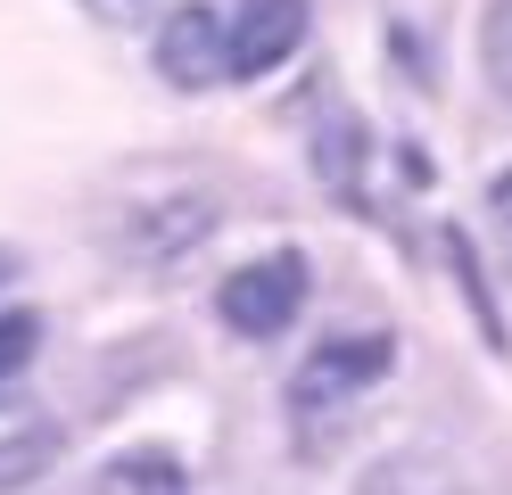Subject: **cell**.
Here are the masks:
<instances>
[{"label":"cell","instance_id":"1","mask_svg":"<svg viewBox=\"0 0 512 495\" xmlns=\"http://www.w3.org/2000/svg\"><path fill=\"white\" fill-rule=\"evenodd\" d=\"M215 215H223V190L215 182H199V174H149V182L124 190L108 240L133 264H174V256H190L215 231Z\"/></svg>","mask_w":512,"mask_h":495},{"label":"cell","instance_id":"2","mask_svg":"<svg viewBox=\"0 0 512 495\" xmlns=\"http://www.w3.org/2000/svg\"><path fill=\"white\" fill-rule=\"evenodd\" d=\"M389 372H397V339L389 330H339V339H323L290 372L281 405H290V421H331V413L356 405V396H372Z\"/></svg>","mask_w":512,"mask_h":495},{"label":"cell","instance_id":"3","mask_svg":"<svg viewBox=\"0 0 512 495\" xmlns=\"http://www.w3.org/2000/svg\"><path fill=\"white\" fill-rule=\"evenodd\" d=\"M306 297H314L306 256L298 248H265V256H248V264L223 273L215 314H223V330H240V339H281V330L306 314Z\"/></svg>","mask_w":512,"mask_h":495},{"label":"cell","instance_id":"4","mask_svg":"<svg viewBox=\"0 0 512 495\" xmlns=\"http://www.w3.org/2000/svg\"><path fill=\"white\" fill-rule=\"evenodd\" d=\"M149 66L166 91H215L232 83V9H207V0H182L149 25Z\"/></svg>","mask_w":512,"mask_h":495},{"label":"cell","instance_id":"5","mask_svg":"<svg viewBox=\"0 0 512 495\" xmlns=\"http://www.w3.org/2000/svg\"><path fill=\"white\" fill-rule=\"evenodd\" d=\"M306 25H314L306 0H240L232 9V75L240 83L281 75V66L306 50Z\"/></svg>","mask_w":512,"mask_h":495},{"label":"cell","instance_id":"6","mask_svg":"<svg viewBox=\"0 0 512 495\" xmlns=\"http://www.w3.org/2000/svg\"><path fill=\"white\" fill-rule=\"evenodd\" d=\"M58 454H67V438L42 405H0V495L42 487L58 471Z\"/></svg>","mask_w":512,"mask_h":495},{"label":"cell","instance_id":"7","mask_svg":"<svg viewBox=\"0 0 512 495\" xmlns=\"http://www.w3.org/2000/svg\"><path fill=\"white\" fill-rule=\"evenodd\" d=\"M314 182H323L339 207L364 215V124L347 108H323V124H314Z\"/></svg>","mask_w":512,"mask_h":495},{"label":"cell","instance_id":"8","mask_svg":"<svg viewBox=\"0 0 512 495\" xmlns=\"http://www.w3.org/2000/svg\"><path fill=\"white\" fill-rule=\"evenodd\" d=\"M91 495H190V471L174 446H124L91 471Z\"/></svg>","mask_w":512,"mask_h":495},{"label":"cell","instance_id":"9","mask_svg":"<svg viewBox=\"0 0 512 495\" xmlns=\"http://www.w3.org/2000/svg\"><path fill=\"white\" fill-rule=\"evenodd\" d=\"M446 264H455V289H463V306H471V322H479V339H488L496 355H512V330H504V314H496L488 264H479V248H471V231H463V223L446 231Z\"/></svg>","mask_w":512,"mask_h":495},{"label":"cell","instance_id":"10","mask_svg":"<svg viewBox=\"0 0 512 495\" xmlns=\"http://www.w3.org/2000/svg\"><path fill=\"white\" fill-rule=\"evenodd\" d=\"M356 495H463V479H455V462L405 446V454H389V462H372Z\"/></svg>","mask_w":512,"mask_h":495},{"label":"cell","instance_id":"11","mask_svg":"<svg viewBox=\"0 0 512 495\" xmlns=\"http://www.w3.org/2000/svg\"><path fill=\"white\" fill-rule=\"evenodd\" d=\"M479 75L512 108V0H488V17H479Z\"/></svg>","mask_w":512,"mask_h":495},{"label":"cell","instance_id":"12","mask_svg":"<svg viewBox=\"0 0 512 495\" xmlns=\"http://www.w3.org/2000/svg\"><path fill=\"white\" fill-rule=\"evenodd\" d=\"M42 355V314L34 306H0V388Z\"/></svg>","mask_w":512,"mask_h":495},{"label":"cell","instance_id":"13","mask_svg":"<svg viewBox=\"0 0 512 495\" xmlns=\"http://www.w3.org/2000/svg\"><path fill=\"white\" fill-rule=\"evenodd\" d=\"M83 9L100 17V25H141V17L157 9V0H83Z\"/></svg>","mask_w":512,"mask_h":495},{"label":"cell","instance_id":"14","mask_svg":"<svg viewBox=\"0 0 512 495\" xmlns=\"http://www.w3.org/2000/svg\"><path fill=\"white\" fill-rule=\"evenodd\" d=\"M488 215H496V223H504V231H512V165H504V174H496V182H488Z\"/></svg>","mask_w":512,"mask_h":495},{"label":"cell","instance_id":"15","mask_svg":"<svg viewBox=\"0 0 512 495\" xmlns=\"http://www.w3.org/2000/svg\"><path fill=\"white\" fill-rule=\"evenodd\" d=\"M0 264H17V256H9V248H0Z\"/></svg>","mask_w":512,"mask_h":495}]
</instances>
